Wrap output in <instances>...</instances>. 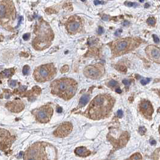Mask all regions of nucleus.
Segmentation results:
<instances>
[{"mask_svg":"<svg viewBox=\"0 0 160 160\" xmlns=\"http://www.w3.org/2000/svg\"><path fill=\"white\" fill-rule=\"evenodd\" d=\"M6 107L11 112L19 113L24 109L25 105L22 101L16 100L12 102H8L6 104Z\"/></svg>","mask_w":160,"mask_h":160,"instance_id":"15","label":"nucleus"},{"mask_svg":"<svg viewBox=\"0 0 160 160\" xmlns=\"http://www.w3.org/2000/svg\"><path fill=\"white\" fill-rule=\"evenodd\" d=\"M152 36H153V37H154V42H155V43H158L159 42V39L158 37L156 34H153Z\"/></svg>","mask_w":160,"mask_h":160,"instance_id":"28","label":"nucleus"},{"mask_svg":"<svg viewBox=\"0 0 160 160\" xmlns=\"http://www.w3.org/2000/svg\"><path fill=\"white\" fill-rule=\"evenodd\" d=\"M10 85L12 87H15L17 85V81H11L10 82Z\"/></svg>","mask_w":160,"mask_h":160,"instance_id":"31","label":"nucleus"},{"mask_svg":"<svg viewBox=\"0 0 160 160\" xmlns=\"http://www.w3.org/2000/svg\"><path fill=\"white\" fill-rule=\"evenodd\" d=\"M30 33H26L23 36V39L24 40H28L29 38H30Z\"/></svg>","mask_w":160,"mask_h":160,"instance_id":"27","label":"nucleus"},{"mask_svg":"<svg viewBox=\"0 0 160 160\" xmlns=\"http://www.w3.org/2000/svg\"><path fill=\"white\" fill-rule=\"evenodd\" d=\"M68 69H69L68 66H63V67H62L61 71H62V72H63H63H67V71H68Z\"/></svg>","mask_w":160,"mask_h":160,"instance_id":"30","label":"nucleus"},{"mask_svg":"<svg viewBox=\"0 0 160 160\" xmlns=\"http://www.w3.org/2000/svg\"><path fill=\"white\" fill-rule=\"evenodd\" d=\"M126 160H143L141 155L140 153H136Z\"/></svg>","mask_w":160,"mask_h":160,"instance_id":"19","label":"nucleus"},{"mask_svg":"<svg viewBox=\"0 0 160 160\" xmlns=\"http://www.w3.org/2000/svg\"><path fill=\"white\" fill-rule=\"evenodd\" d=\"M118 117L119 118H122V116H123V112L122 110H119L118 111Z\"/></svg>","mask_w":160,"mask_h":160,"instance_id":"33","label":"nucleus"},{"mask_svg":"<svg viewBox=\"0 0 160 160\" xmlns=\"http://www.w3.org/2000/svg\"><path fill=\"white\" fill-rule=\"evenodd\" d=\"M104 32V29L103 27H99V28H98V33L99 34H103Z\"/></svg>","mask_w":160,"mask_h":160,"instance_id":"32","label":"nucleus"},{"mask_svg":"<svg viewBox=\"0 0 160 160\" xmlns=\"http://www.w3.org/2000/svg\"><path fill=\"white\" fill-rule=\"evenodd\" d=\"M147 23L151 26H154L156 24V20L154 18H149L147 20Z\"/></svg>","mask_w":160,"mask_h":160,"instance_id":"22","label":"nucleus"},{"mask_svg":"<svg viewBox=\"0 0 160 160\" xmlns=\"http://www.w3.org/2000/svg\"><path fill=\"white\" fill-rule=\"evenodd\" d=\"M118 84V82H117V81H114V80H111V81H110L108 83V86H109L110 87H116V85H117Z\"/></svg>","mask_w":160,"mask_h":160,"instance_id":"23","label":"nucleus"},{"mask_svg":"<svg viewBox=\"0 0 160 160\" xmlns=\"http://www.w3.org/2000/svg\"><path fill=\"white\" fill-rule=\"evenodd\" d=\"M90 100V96L89 95H84L82 96L80 100V103H79V106L80 107H84L87 103H89V101Z\"/></svg>","mask_w":160,"mask_h":160,"instance_id":"18","label":"nucleus"},{"mask_svg":"<svg viewBox=\"0 0 160 160\" xmlns=\"http://www.w3.org/2000/svg\"><path fill=\"white\" fill-rule=\"evenodd\" d=\"M151 81V79L150 78H146V79H144V80H142L141 81V83L143 84V85H145L148 84V83H149V81Z\"/></svg>","mask_w":160,"mask_h":160,"instance_id":"26","label":"nucleus"},{"mask_svg":"<svg viewBox=\"0 0 160 160\" xmlns=\"http://www.w3.org/2000/svg\"><path fill=\"white\" fill-rule=\"evenodd\" d=\"M115 101V99L110 95H99L91 101L84 115L94 121L105 119L110 114Z\"/></svg>","mask_w":160,"mask_h":160,"instance_id":"1","label":"nucleus"},{"mask_svg":"<svg viewBox=\"0 0 160 160\" xmlns=\"http://www.w3.org/2000/svg\"><path fill=\"white\" fill-rule=\"evenodd\" d=\"M57 74V70L52 63L37 67L33 73L34 80L39 83H44L52 80Z\"/></svg>","mask_w":160,"mask_h":160,"instance_id":"6","label":"nucleus"},{"mask_svg":"<svg viewBox=\"0 0 160 160\" xmlns=\"http://www.w3.org/2000/svg\"><path fill=\"white\" fill-rule=\"evenodd\" d=\"M129 25V22L128 21H125L123 23V25L126 26V25Z\"/></svg>","mask_w":160,"mask_h":160,"instance_id":"38","label":"nucleus"},{"mask_svg":"<svg viewBox=\"0 0 160 160\" xmlns=\"http://www.w3.org/2000/svg\"><path fill=\"white\" fill-rule=\"evenodd\" d=\"M151 144H156V141H155V140H151Z\"/></svg>","mask_w":160,"mask_h":160,"instance_id":"39","label":"nucleus"},{"mask_svg":"<svg viewBox=\"0 0 160 160\" xmlns=\"http://www.w3.org/2000/svg\"><path fill=\"white\" fill-rule=\"evenodd\" d=\"M116 92H117L118 93H121L122 92H121V90L119 89V88H118V89H116Z\"/></svg>","mask_w":160,"mask_h":160,"instance_id":"40","label":"nucleus"},{"mask_svg":"<svg viewBox=\"0 0 160 160\" xmlns=\"http://www.w3.org/2000/svg\"><path fill=\"white\" fill-rule=\"evenodd\" d=\"M123 83L125 85H130V82L129 81H128V80H124L123 81Z\"/></svg>","mask_w":160,"mask_h":160,"instance_id":"34","label":"nucleus"},{"mask_svg":"<svg viewBox=\"0 0 160 160\" xmlns=\"http://www.w3.org/2000/svg\"><path fill=\"white\" fill-rule=\"evenodd\" d=\"M126 6H128V7H137L138 5V4L137 3H131V2H128V3H126Z\"/></svg>","mask_w":160,"mask_h":160,"instance_id":"24","label":"nucleus"},{"mask_svg":"<svg viewBox=\"0 0 160 160\" xmlns=\"http://www.w3.org/2000/svg\"><path fill=\"white\" fill-rule=\"evenodd\" d=\"M53 112V108L51 105H45L34 110L32 111V114L37 122L42 123H46L51 121Z\"/></svg>","mask_w":160,"mask_h":160,"instance_id":"8","label":"nucleus"},{"mask_svg":"<svg viewBox=\"0 0 160 160\" xmlns=\"http://www.w3.org/2000/svg\"><path fill=\"white\" fill-rule=\"evenodd\" d=\"M94 3L95 5H98V4H103V3L101 2L100 1H98V0H95V1H94Z\"/></svg>","mask_w":160,"mask_h":160,"instance_id":"35","label":"nucleus"},{"mask_svg":"<svg viewBox=\"0 0 160 160\" xmlns=\"http://www.w3.org/2000/svg\"><path fill=\"white\" fill-rule=\"evenodd\" d=\"M146 129L144 127L142 126V127H140V129H139V132H140V133L141 135H144V133H146Z\"/></svg>","mask_w":160,"mask_h":160,"instance_id":"25","label":"nucleus"},{"mask_svg":"<svg viewBox=\"0 0 160 160\" xmlns=\"http://www.w3.org/2000/svg\"><path fill=\"white\" fill-rule=\"evenodd\" d=\"M30 67H29V66L25 65L23 67V69H22L23 74L24 75H27L29 74V72H30Z\"/></svg>","mask_w":160,"mask_h":160,"instance_id":"21","label":"nucleus"},{"mask_svg":"<svg viewBox=\"0 0 160 160\" xmlns=\"http://www.w3.org/2000/svg\"><path fill=\"white\" fill-rule=\"evenodd\" d=\"M153 159L154 160H159V148H158L153 154Z\"/></svg>","mask_w":160,"mask_h":160,"instance_id":"20","label":"nucleus"},{"mask_svg":"<svg viewBox=\"0 0 160 160\" xmlns=\"http://www.w3.org/2000/svg\"><path fill=\"white\" fill-rule=\"evenodd\" d=\"M137 37H125L113 41L110 45L113 57H118L133 51L141 44Z\"/></svg>","mask_w":160,"mask_h":160,"instance_id":"5","label":"nucleus"},{"mask_svg":"<svg viewBox=\"0 0 160 160\" xmlns=\"http://www.w3.org/2000/svg\"><path fill=\"white\" fill-rule=\"evenodd\" d=\"M24 160H57V150L53 145L39 141L29 147L24 155Z\"/></svg>","mask_w":160,"mask_h":160,"instance_id":"2","label":"nucleus"},{"mask_svg":"<svg viewBox=\"0 0 160 160\" xmlns=\"http://www.w3.org/2000/svg\"><path fill=\"white\" fill-rule=\"evenodd\" d=\"M72 129H73V125L69 122H66L62 123L60 126L54 131V135L57 137L63 138L69 136Z\"/></svg>","mask_w":160,"mask_h":160,"instance_id":"13","label":"nucleus"},{"mask_svg":"<svg viewBox=\"0 0 160 160\" xmlns=\"http://www.w3.org/2000/svg\"><path fill=\"white\" fill-rule=\"evenodd\" d=\"M77 89V81L69 78L55 80L51 84V93L65 100H69L73 98Z\"/></svg>","mask_w":160,"mask_h":160,"instance_id":"3","label":"nucleus"},{"mask_svg":"<svg viewBox=\"0 0 160 160\" xmlns=\"http://www.w3.org/2000/svg\"><path fill=\"white\" fill-rule=\"evenodd\" d=\"M62 111V108L61 107H59L58 108V110H57V112L59 113H61Z\"/></svg>","mask_w":160,"mask_h":160,"instance_id":"37","label":"nucleus"},{"mask_svg":"<svg viewBox=\"0 0 160 160\" xmlns=\"http://www.w3.org/2000/svg\"><path fill=\"white\" fill-rule=\"evenodd\" d=\"M15 18V9L11 0H3L0 4V23L6 24Z\"/></svg>","mask_w":160,"mask_h":160,"instance_id":"7","label":"nucleus"},{"mask_svg":"<svg viewBox=\"0 0 160 160\" xmlns=\"http://www.w3.org/2000/svg\"><path fill=\"white\" fill-rule=\"evenodd\" d=\"M81 1H83V2H85V1H86V0H81Z\"/></svg>","mask_w":160,"mask_h":160,"instance_id":"41","label":"nucleus"},{"mask_svg":"<svg viewBox=\"0 0 160 160\" xmlns=\"http://www.w3.org/2000/svg\"><path fill=\"white\" fill-rule=\"evenodd\" d=\"M75 154L81 157H86L91 154V152L85 147H78L75 149Z\"/></svg>","mask_w":160,"mask_h":160,"instance_id":"16","label":"nucleus"},{"mask_svg":"<svg viewBox=\"0 0 160 160\" xmlns=\"http://www.w3.org/2000/svg\"><path fill=\"white\" fill-rule=\"evenodd\" d=\"M103 20H104V21H108V17H107V16H106V15H104V16H103Z\"/></svg>","mask_w":160,"mask_h":160,"instance_id":"36","label":"nucleus"},{"mask_svg":"<svg viewBox=\"0 0 160 160\" xmlns=\"http://www.w3.org/2000/svg\"><path fill=\"white\" fill-rule=\"evenodd\" d=\"M36 37L33 40V46L37 50H43L49 48L54 38V34L50 25L42 21L35 29Z\"/></svg>","mask_w":160,"mask_h":160,"instance_id":"4","label":"nucleus"},{"mask_svg":"<svg viewBox=\"0 0 160 160\" xmlns=\"http://www.w3.org/2000/svg\"><path fill=\"white\" fill-rule=\"evenodd\" d=\"M105 74V67L101 63L89 65L85 67L84 75L87 77L92 80H98L100 78Z\"/></svg>","mask_w":160,"mask_h":160,"instance_id":"9","label":"nucleus"},{"mask_svg":"<svg viewBox=\"0 0 160 160\" xmlns=\"http://www.w3.org/2000/svg\"><path fill=\"white\" fill-rule=\"evenodd\" d=\"M83 20L78 16L70 17L66 22V28L67 32L75 34L80 32L83 28Z\"/></svg>","mask_w":160,"mask_h":160,"instance_id":"10","label":"nucleus"},{"mask_svg":"<svg viewBox=\"0 0 160 160\" xmlns=\"http://www.w3.org/2000/svg\"><path fill=\"white\" fill-rule=\"evenodd\" d=\"M138 110L144 118L151 120L154 113V108L149 100L143 99L138 105Z\"/></svg>","mask_w":160,"mask_h":160,"instance_id":"12","label":"nucleus"},{"mask_svg":"<svg viewBox=\"0 0 160 160\" xmlns=\"http://www.w3.org/2000/svg\"><path fill=\"white\" fill-rule=\"evenodd\" d=\"M14 140L15 137L12 136L9 131L0 128V149L4 152L9 151Z\"/></svg>","mask_w":160,"mask_h":160,"instance_id":"11","label":"nucleus"},{"mask_svg":"<svg viewBox=\"0 0 160 160\" xmlns=\"http://www.w3.org/2000/svg\"><path fill=\"white\" fill-rule=\"evenodd\" d=\"M122 29H119V30H118L115 33V36H119L121 35V34L122 33Z\"/></svg>","mask_w":160,"mask_h":160,"instance_id":"29","label":"nucleus"},{"mask_svg":"<svg viewBox=\"0 0 160 160\" xmlns=\"http://www.w3.org/2000/svg\"><path fill=\"white\" fill-rule=\"evenodd\" d=\"M14 70L13 69H6L0 73V78H10L14 74Z\"/></svg>","mask_w":160,"mask_h":160,"instance_id":"17","label":"nucleus"},{"mask_svg":"<svg viewBox=\"0 0 160 160\" xmlns=\"http://www.w3.org/2000/svg\"><path fill=\"white\" fill-rule=\"evenodd\" d=\"M146 53L149 59L155 63H159L160 62V51L159 48L155 45H151L147 47L146 48Z\"/></svg>","mask_w":160,"mask_h":160,"instance_id":"14","label":"nucleus"}]
</instances>
